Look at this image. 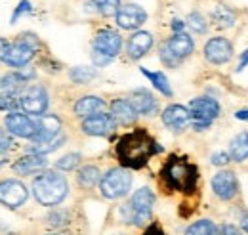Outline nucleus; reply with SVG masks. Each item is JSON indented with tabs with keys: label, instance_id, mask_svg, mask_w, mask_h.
I'll list each match as a JSON object with an SVG mask.
<instances>
[{
	"label": "nucleus",
	"instance_id": "39",
	"mask_svg": "<svg viewBox=\"0 0 248 235\" xmlns=\"http://www.w3.org/2000/svg\"><path fill=\"white\" fill-rule=\"evenodd\" d=\"M229 161H231V157H229V153H225V151H219V153H214V155H212V165H216V167H225Z\"/></svg>",
	"mask_w": 248,
	"mask_h": 235
},
{
	"label": "nucleus",
	"instance_id": "42",
	"mask_svg": "<svg viewBox=\"0 0 248 235\" xmlns=\"http://www.w3.org/2000/svg\"><path fill=\"white\" fill-rule=\"evenodd\" d=\"M219 235H241V232H239V228H235L231 224H225V226H221Z\"/></svg>",
	"mask_w": 248,
	"mask_h": 235
},
{
	"label": "nucleus",
	"instance_id": "2",
	"mask_svg": "<svg viewBox=\"0 0 248 235\" xmlns=\"http://www.w3.org/2000/svg\"><path fill=\"white\" fill-rule=\"evenodd\" d=\"M160 174H162L166 187H170L174 191H182V193L195 191L197 180H199L197 167L193 163H189L186 157H178V155H172L164 163Z\"/></svg>",
	"mask_w": 248,
	"mask_h": 235
},
{
	"label": "nucleus",
	"instance_id": "50",
	"mask_svg": "<svg viewBox=\"0 0 248 235\" xmlns=\"http://www.w3.org/2000/svg\"><path fill=\"white\" fill-rule=\"evenodd\" d=\"M50 235H63V234H50Z\"/></svg>",
	"mask_w": 248,
	"mask_h": 235
},
{
	"label": "nucleus",
	"instance_id": "47",
	"mask_svg": "<svg viewBox=\"0 0 248 235\" xmlns=\"http://www.w3.org/2000/svg\"><path fill=\"white\" fill-rule=\"evenodd\" d=\"M235 117L239 118V120H247L248 122V109H241V111H237V113H235Z\"/></svg>",
	"mask_w": 248,
	"mask_h": 235
},
{
	"label": "nucleus",
	"instance_id": "10",
	"mask_svg": "<svg viewBox=\"0 0 248 235\" xmlns=\"http://www.w3.org/2000/svg\"><path fill=\"white\" fill-rule=\"evenodd\" d=\"M123 48V38L117 31L113 29H101L97 31L93 38V52L103 54L105 58H117Z\"/></svg>",
	"mask_w": 248,
	"mask_h": 235
},
{
	"label": "nucleus",
	"instance_id": "35",
	"mask_svg": "<svg viewBox=\"0 0 248 235\" xmlns=\"http://www.w3.org/2000/svg\"><path fill=\"white\" fill-rule=\"evenodd\" d=\"M187 25L193 29V33H199V34L206 33V27H208L206 19H204L199 12H191V14H189V17H187Z\"/></svg>",
	"mask_w": 248,
	"mask_h": 235
},
{
	"label": "nucleus",
	"instance_id": "37",
	"mask_svg": "<svg viewBox=\"0 0 248 235\" xmlns=\"http://www.w3.org/2000/svg\"><path fill=\"white\" fill-rule=\"evenodd\" d=\"M69 214L65 212V210H56V212H52L50 216H48V226H52V228H62L65 226L69 220Z\"/></svg>",
	"mask_w": 248,
	"mask_h": 235
},
{
	"label": "nucleus",
	"instance_id": "43",
	"mask_svg": "<svg viewBox=\"0 0 248 235\" xmlns=\"http://www.w3.org/2000/svg\"><path fill=\"white\" fill-rule=\"evenodd\" d=\"M248 65V50H245L243 54H241V61H239V65H237V73H241V71H245V67Z\"/></svg>",
	"mask_w": 248,
	"mask_h": 235
},
{
	"label": "nucleus",
	"instance_id": "38",
	"mask_svg": "<svg viewBox=\"0 0 248 235\" xmlns=\"http://www.w3.org/2000/svg\"><path fill=\"white\" fill-rule=\"evenodd\" d=\"M32 10L31 2L29 0H21L19 4H17V8L14 10V14H12V23H16L17 19H19V16H25V14H29Z\"/></svg>",
	"mask_w": 248,
	"mask_h": 235
},
{
	"label": "nucleus",
	"instance_id": "46",
	"mask_svg": "<svg viewBox=\"0 0 248 235\" xmlns=\"http://www.w3.org/2000/svg\"><path fill=\"white\" fill-rule=\"evenodd\" d=\"M8 44H10V42H8L6 38H0V61L4 59V54H6V48H8Z\"/></svg>",
	"mask_w": 248,
	"mask_h": 235
},
{
	"label": "nucleus",
	"instance_id": "1",
	"mask_svg": "<svg viewBox=\"0 0 248 235\" xmlns=\"http://www.w3.org/2000/svg\"><path fill=\"white\" fill-rule=\"evenodd\" d=\"M160 151H162V147L141 128L124 134L115 147V155H117L119 163L123 165V168H128V170L143 168L149 163V159L155 157Z\"/></svg>",
	"mask_w": 248,
	"mask_h": 235
},
{
	"label": "nucleus",
	"instance_id": "14",
	"mask_svg": "<svg viewBox=\"0 0 248 235\" xmlns=\"http://www.w3.org/2000/svg\"><path fill=\"white\" fill-rule=\"evenodd\" d=\"M117 128V120L111 113H95L82 120V132L88 136H109Z\"/></svg>",
	"mask_w": 248,
	"mask_h": 235
},
{
	"label": "nucleus",
	"instance_id": "12",
	"mask_svg": "<svg viewBox=\"0 0 248 235\" xmlns=\"http://www.w3.org/2000/svg\"><path fill=\"white\" fill-rule=\"evenodd\" d=\"M115 19H117V25L121 29L132 31L141 27L147 21V12L138 4H126V6H121Z\"/></svg>",
	"mask_w": 248,
	"mask_h": 235
},
{
	"label": "nucleus",
	"instance_id": "29",
	"mask_svg": "<svg viewBox=\"0 0 248 235\" xmlns=\"http://www.w3.org/2000/svg\"><path fill=\"white\" fill-rule=\"evenodd\" d=\"M186 235H217V228L212 220L202 218V220L193 222L186 230Z\"/></svg>",
	"mask_w": 248,
	"mask_h": 235
},
{
	"label": "nucleus",
	"instance_id": "49",
	"mask_svg": "<svg viewBox=\"0 0 248 235\" xmlns=\"http://www.w3.org/2000/svg\"><path fill=\"white\" fill-rule=\"evenodd\" d=\"M6 163H8V159H6V155H4V153H0V167H4Z\"/></svg>",
	"mask_w": 248,
	"mask_h": 235
},
{
	"label": "nucleus",
	"instance_id": "32",
	"mask_svg": "<svg viewBox=\"0 0 248 235\" xmlns=\"http://www.w3.org/2000/svg\"><path fill=\"white\" fill-rule=\"evenodd\" d=\"M92 4L95 6V10L105 17L117 16V12L121 10V0H92Z\"/></svg>",
	"mask_w": 248,
	"mask_h": 235
},
{
	"label": "nucleus",
	"instance_id": "30",
	"mask_svg": "<svg viewBox=\"0 0 248 235\" xmlns=\"http://www.w3.org/2000/svg\"><path fill=\"white\" fill-rule=\"evenodd\" d=\"M63 142H65V136L60 134L58 138L48 140V142H32V146L29 147V151L34 153V155H46V153H52V151H56L58 147H62Z\"/></svg>",
	"mask_w": 248,
	"mask_h": 235
},
{
	"label": "nucleus",
	"instance_id": "5",
	"mask_svg": "<svg viewBox=\"0 0 248 235\" xmlns=\"http://www.w3.org/2000/svg\"><path fill=\"white\" fill-rule=\"evenodd\" d=\"M36 46H38V40H36L32 34H23V36L17 38L16 42H10V44H8L2 61H4L6 65H10V67H19V69H23V67L34 58Z\"/></svg>",
	"mask_w": 248,
	"mask_h": 235
},
{
	"label": "nucleus",
	"instance_id": "22",
	"mask_svg": "<svg viewBox=\"0 0 248 235\" xmlns=\"http://www.w3.org/2000/svg\"><path fill=\"white\" fill-rule=\"evenodd\" d=\"M111 115L117 120V124H132L138 118V111L134 109V105L128 100H115L111 103Z\"/></svg>",
	"mask_w": 248,
	"mask_h": 235
},
{
	"label": "nucleus",
	"instance_id": "6",
	"mask_svg": "<svg viewBox=\"0 0 248 235\" xmlns=\"http://www.w3.org/2000/svg\"><path fill=\"white\" fill-rule=\"evenodd\" d=\"M189 111H191V124L195 130H206L210 128L212 120L219 117V103L214 98H195L189 103Z\"/></svg>",
	"mask_w": 248,
	"mask_h": 235
},
{
	"label": "nucleus",
	"instance_id": "24",
	"mask_svg": "<svg viewBox=\"0 0 248 235\" xmlns=\"http://www.w3.org/2000/svg\"><path fill=\"white\" fill-rule=\"evenodd\" d=\"M27 83V79L23 77V73H8L0 79V90L4 94H21L23 84Z\"/></svg>",
	"mask_w": 248,
	"mask_h": 235
},
{
	"label": "nucleus",
	"instance_id": "40",
	"mask_svg": "<svg viewBox=\"0 0 248 235\" xmlns=\"http://www.w3.org/2000/svg\"><path fill=\"white\" fill-rule=\"evenodd\" d=\"M8 130H0V153H4L6 149L12 147V138L6 134Z\"/></svg>",
	"mask_w": 248,
	"mask_h": 235
},
{
	"label": "nucleus",
	"instance_id": "8",
	"mask_svg": "<svg viewBox=\"0 0 248 235\" xmlns=\"http://www.w3.org/2000/svg\"><path fill=\"white\" fill-rule=\"evenodd\" d=\"M19 109H23L25 113L34 115V117H42L48 109V94L46 90L38 84L25 88L19 94Z\"/></svg>",
	"mask_w": 248,
	"mask_h": 235
},
{
	"label": "nucleus",
	"instance_id": "7",
	"mask_svg": "<svg viewBox=\"0 0 248 235\" xmlns=\"http://www.w3.org/2000/svg\"><path fill=\"white\" fill-rule=\"evenodd\" d=\"M132 187V174L128 168H111L99 182L101 195L107 199H121Z\"/></svg>",
	"mask_w": 248,
	"mask_h": 235
},
{
	"label": "nucleus",
	"instance_id": "27",
	"mask_svg": "<svg viewBox=\"0 0 248 235\" xmlns=\"http://www.w3.org/2000/svg\"><path fill=\"white\" fill-rule=\"evenodd\" d=\"M212 19H214L216 27L229 29L235 23V12L231 8H227V6H217L216 10H214V14H212Z\"/></svg>",
	"mask_w": 248,
	"mask_h": 235
},
{
	"label": "nucleus",
	"instance_id": "21",
	"mask_svg": "<svg viewBox=\"0 0 248 235\" xmlns=\"http://www.w3.org/2000/svg\"><path fill=\"white\" fill-rule=\"evenodd\" d=\"M166 44H168V48L172 50V54L178 56L180 59L187 58V56L195 50V42H193V38H191L187 33H174V34L166 40Z\"/></svg>",
	"mask_w": 248,
	"mask_h": 235
},
{
	"label": "nucleus",
	"instance_id": "23",
	"mask_svg": "<svg viewBox=\"0 0 248 235\" xmlns=\"http://www.w3.org/2000/svg\"><path fill=\"white\" fill-rule=\"evenodd\" d=\"M105 101L97 96H84L75 103V115L78 117H92L103 109Z\"/></svg>",
	"mask_w": 248,
	"mask_h": 235
},
{
	"label": "nucleus",
	"instance_id": "36",
	"mask_svg": "<svg viewBox=\"0 0 248 235\" xmlns=\"http://www.w3.org/2000/svg\"><path fill=\"white\" fill-rule=\"evenodd\" d=\"M158 56H160V61H162L166 67H178V65L182 63V59L172 54V50L168 48V44H166V42H162V44H160V52H158Z\"/></svg>",
	"mask_w": 248,
	"mask_h": 235
},
{
	"label": "nucleus",
	"instance_id": "25",
	"mask_svg": "<svg viewBox=\"0 0 248 235\" xmlns=\"http://www.w3.org/2000/svg\"><path fill=\"white\" fill-rule=\"evenodd\" d=\"M229 157L237 163H243L248 159V132H241L239 136L233 138L229 147Z\"/></svg>",
	"mask_w": 248,
	"mask_h": 235
},
{
	"label": "nucleus",
	"instance_id": "31",
	"mask_svg": "<svg viewBox=\"0 0 248 235\" xmlns=\"http://www.w3.org/2000/svg\"><path fill=\"white\" fill-rule=\"evenodd\" d=\"M95 75H97V71H95L93 67H84V65L73 67L71 73H69L71 81L77 83V84H86V83H90V81L95 79Z\"/></svg>",
	"mask_w": 248,
	"mask_h": 235
},
{
	"label": "nucleus",
	"instance_id": "4",
	"mask_svg": "<svg viewBox=\"0 0 248 235\" xmlns=\"http://www.w3.org/2000/svg\"><path fill=\"white\" fill-rule=\"evenodd\" d=\"M155 205V193L149 187H140L128 205L123 206V218L126 224L134 226H145L151 220V210Z\"/></svg>",
	"mask_w": 248,
	"mask_h": 235
},
{
	"label": "nucleus",
	"instance_id": "41",
	"mask_svg": "<svg viewBox=\"0 0 248 235\" xmlns=\"http://www.w3.org/2000/svg\"><path fill=\"white\" fill-rule=\"evenodd\" d=\"M92 59H93V63H95L97 67H105V65L111 61V58H105V56H103V54H99V52H93Z\"/></svg>",
	"mask_w": 248,
	"mask_h": 235
},
{
	"label": "nucleus",
	"instance_id": "3",
	"mask_svg": "<svg viewBox=\"0 0 248 235\" xmlns=\"http://www.w3.org/2000/svg\"><path fill=\"white\" fill-rule=\"evenodd\" d=\"M32 193L34 199L44 206L60 205L69 193V184L67 178L58 172H42L32 180Z\"/></svg>",
	"mask_w": 248,
	"mask_h": 235
},
{
	"label": "nucleus",
	"instance_id": "19",
	"mask_svg": "<svg viewBox=\"0 0 248 235\" xmlns=\"http://www.w3.org/2000/svg\"><path fill=\"white\" fill-rule=\"evenodd\" d=\"M153 48V34L147 31H136L128 40V56L132 59H141Z\"/></svg>",
	"mask_w": 248,
	"mask_h": 235
},
{
	"label": "nucleus",
	"instance_id": "48",
	"mask_svg": "<svg viewBox=\"0 0 248 235\" xmlns=\"http://www.w3.org/2000/svg\"><path fill=\"white\" fill-rule=\"evenodd\" d=\"M241 226H243V230L248 234V214L247 216H243V220H241Z\"/></svg>",
	"mask_w": 248,
	"mask_h": 235
},
{
	"label": "nucleus",
	"instance_id": "33",
	"mask_svg": "<svg viewBox=\"0 0 248 235\" xmlns=\"http://www.w3.org/2000/svg\"><path fill=\"white\" fill-rule=\"evenodd\" d=\"M19 109V96L17 94H2L0 96V111L17 113Z\"/></svg>",
	"mask_w": 248,
	"mask_h": 235
},
{
	"label": "nucleus",
	"instance_id": "28",
	"mask_svg": "<svg viewBox=\"0 0 248 235\" xmlns=\"http://www.w3.org/2000/svg\"><path fill=\"white\" fill-rule=\"evenodd\" d=\"M97 182H101V172H99L97 167L88 165V167H84V168L78 170V184L82 187L92 189L93 185H97Z\"/></svg>",
	"mask_w": 248,
	"mask_h": 235
},
{
	"label": "nucleus",
	"instance_id": "45",
	"mask_svg": "<svg viewBox=\"0 0 248 235\" xmlns=\"http://www.w3.org/2000/svg\"><path fill=\"white\" fill-rule=\"evenodd\" d=\"M184 27H186V23L182 19H174L172 21V31L174 33H184Z\"/></svg>",
	"mask_w": 248,
	"mask_h": 235
},
{
	"label": "nucleus",
	"instance_id": "17",
	"mask_svg": "<svg viewBox=\"0 0 248 235\" xmlns=\"http://www.w3.org/2000/svg\"><path fill=\"white\" fill-rule=\"evenodd\" d=\"M62 134V120L56 115H42L36 120V134L32 142H48Z\"/></svg>",
	"mask_w": 248,
	"mask_h": 235
},
{
	"label": "nucleus",
	"instance_id": "20",
	"mask_svg": "<svg viewBox=\"0 0 248 235\" xmlns=\"http://www.w3.org/2000/svg\"><path fill=\"white\" fill-rule=\"evenodd\" d=\"M46 165H48V161L44 159V155H34V153H31V155H25V157L17 159V161L12 165V168H14L16 174L31 176V174H36V172L44 170Z\"/></svg>",
	"mask_w": 248,
	"mask_h": 235
},
{
	"label": "nucleus",
	"instance_id": "26",
	"mask_svg": "<svg viewBox=\"0 0 248 235\" xmlns=\"http://www.w3.org/2000/svg\"><path fill=\"white\" fill-rule=\"evenodd\" d=\"M140 71H141L143 77H147V79L153 83V86H155L162 96L172 98V88H170V83H168V79H166L164 73H160V71H147L145 67H141Z\"/></svg>",
	"mask_w": 248,
	"mask_h": 235
},
{
	"label": "nucleus",
	"instance_id": "51",
	"mask_svg": "<svg viewBox=\"0 0 248 235\" xmlns=\"http://www.w3.org/2000/svg\"><path fill=\"white\" fill-rule=\"evenodd\" d=\"M115 235H123V234H115Z\"/></svg>",
	"mask_w": 248,
	"mask_h": 235
},
{
	"label": "nucleus",
	"instance_id": "18",
	"mask_svg": "<svg viewBox=\"0 0 248 235\" xmlns=\"http://www.w3.org/2000/svg\"><path fill=\"white\" fill-rule=\"evenodd\" d=\"M162 122L170 128V130H176V132H182L187 124L191 122V111L184 107V105H168L164 111H162Z\"/></svg>",
	"mask_w": 248,
	"mask_h": 235
},
{
	"label": "nucleus",
	"instance_id": "11",
	"mask_svg": "<svg viewBox=\"0 0 248 235\" xmlns=\"http://www.w3.org/2000/svg\"><path fill=\"white\" fill-rule=\"evenodd\" d=\"M4 126L8 134L17 136V138H29L32 140L36 134V120H32L25 113H10L4 118Z\"/></svg>",
	"mask_w": 248,
	"mask_h": 235
},
{
	"label": "nucleus",
	"instance_id": "15",
	"mask_svg": "<svg viewBox=\"0 0 248 235\" xmlns=\"http://www.w3.org/2000/svg\"><path fill=\"white\" fill-rule=\"evenodd\" d=\"M204 58L208 59L214 65H221L227 63L233 58V46L227 38L223 36H214L204 44Z\"/></svg>",
	"mask_w": 248,
	"mask_h": 235
},
{
	"label": "nucleus",
	"instance_id": "34",
	"mask_svg": "<svg viewBox=\"0 0 248 235\" xmlns=\"http://www.w3.org/2000/svg\"><path fill=\"white\" fill-rule=\"evenodd\" d=\"M80 153H69V155H65L62 157L58 163H56V167L60 168V170H65V172H69V170H75L78 165H80Z\"/></svg>",
	"mask_w": 248,
	"mask_h": 235
},
{
	"label": "nucleus",
	"instance_id": "9",
	"mask_svg": "<svg viewBox=\"0 0 248 235\" xmlns=\"http://www.w3.org/2000/svg\"><path fill=\"white\" fill-rule=\"evenodd\" d=\"M29 197L27 187L19 180H2L0 182V205L8 208H19Z\"/></svg>",
	"mask_w": 248,
	"mask_h": 235
},
{
	"label": "nucleus",
	"instance_id": "16",
	"mask_svg": "<svg viewBox=\"0 0 248 235\" xmlns=\"http://www.w3.org/2000/svg\"><path fill=\"white\" fill-rule=\"evenodd\" d=\"M128 101L134 105V109L138 111V115H145V117H151L158 111V103H156V98L145 88H138L134 90L128 98Z\"/></svg>",
	"mask_w": 248,
	"mask_h": 235
},
{
	"label": "nucleus",
	"instance_id": "44",
	"mask_svg": "<svg viewBox=\"0 0 248 235\" xmlns=\"http://www.w3.org/2000/svg\"><path fill=\"white\" fill-rule=\"evenodd\" d=\"M143 235H164V232H162V230H160L156 224H153V226H149V228L145 230V234H143Z\"/></svg>",
	"mask_w": 248,
	"mask_h": 235
},
{
	"label": "nucleus",
	"instance_id": "13",
	"mask_svg": "<svg viewBox=\"0 0 248 235\" xmlns=\"http://www.w3.org/2000/svg\"><path fill=\"white\" fill-rule=\"evenodd\" d=\"M212 191L221 201H231L239 193V180L231 170H219L212 178Z\"/></svg>",
	"mask_w": 248,
	"mask_h": 235
}]
</instances>
